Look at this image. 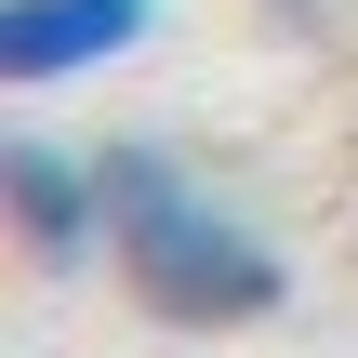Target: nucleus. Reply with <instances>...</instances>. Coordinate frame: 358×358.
I'll return each mask as SVG.
<instances>
[{
  "label": "nucleus",
  "mask_w": 358,
  "mask_h": 358,
  "mask_svg": "<svg viewBox=\"0 0 358 358\" xmlns=\"http://www.w3.org/2000/svg\"><path fill=\"white\" fill-rule=\"evenodd\" d=\"M0 226H13V252L40 279H80L106 252V159L80 133H40V120L0 133Z\"/></svg>",
  "instance_id": "nucleus-2"
},
{
  "label": "nucleus",
  "mask_w": 358,
  "mask_h": 358,
  "mask_svg": "<svg viewBox=\"0 0 358 358\" xmlns=\"http://www.w3.org/2000/svg\"><path fill=\"white\" fill-rule=\"evenodd\" d=\"M146 40H159V0H0V80L13 93H66Z\"/></svg>",
  "instance_id": "nucleus-3"
},
{
  "label": "nucleus",
  "mask_w": 358,
  "mask_h": 358,
  "mask_svg": "<svg viewBox=\"0 0 358 358\" xmlns=\"http://www.w3.org/2000/svg\"><path fill=\"white\" fill-rule=\"evenodd\" d=\"M266 13H279V27H319V0H266Z\"/></svg>",
  "instance_id": "nucleus-4"
},
{
  "label": "nucleus",
  "mask_w": 358,
  "mask_h": 358,
  "mask_svg": "<svg viewBox=\"0 0 358 358\" xmlns=\"http://www.w3.org/2000/svg\"><path fill=\"white\" fill-rule=\"evenodd\" d=\"M93 159H106V266H120V292L146 319H173V332H252V319H279L292 252L173 133H106Z\"/></svg>",
  "instance_id": "nucleus-1"
}]
</instances>
